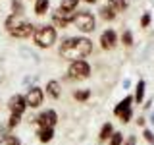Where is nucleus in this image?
Here are the masks:
<instances>
[{
  "label": "nucleus",
  "instance_id": "f257e3e1",
  "mask_svg": "<svg viewBox=\"0 0 154 145\" xmlns=\"http://www.w3.org/2000/svg\"><path fill=\"white\" fill-rule=\"evenodd\" d=\"M93 52V43L85 37H67L60 45V56L62 58H75V60H83L87 54Z\"/></svg>",
  "mask_w": 154,
  "mask_h": 145
},
{
  "label": "nucleus",
  "instance_id": "f03ea898",
  "mask_svg": "<svg viewBox=\"0 0 154 145\" xmlns=\"http://www.w3.org/2000/svg\"><path fill=\"white\" fill-rule=\"evenodd\" d=\"M4 25H6V31L16 39H27L35 31V25L29 19H23L21 16H17V14H10L6 21H4Z\"/></svg>",
  "mask_w": 154,
  "mask_h": 145
},
{
  "label": "nucleus",
  "instance_id": "7ed1b4c3",
  "mask_svg": "<svg viewBox=\"0 0 154 145\" xmlns=\"http://www.w3.org/2000/svg\"><path fill=\"white\" fill-rule=\"evenodd\" d=\"M56 27L54 25H38L33 31V41L37 47L41 48H48L56 43Z\"/></svg>",
  "mask_w": 154,
  "mask_h": 145
},
{
  "label": "nucleus",
  "instance_id": "20e7f679",
  "mask_svg": "<svg viewBox=\"0 0 154 145\" xmlns=\"http://www.w3.org/2000/svg\"><path fill=\"white\" fill-rule=\"evenodd\" d=\"M67 76L71 79H85L91 76V66L87 60H73L67 66Z\"/></svg>",
  "mask_w": 154,
  "mask_h": 145
},
{
  "label": "nucleus",
  "instance_id": "39448f33",
  "mask_svg": "<svg viewBox=\"0 0 154 145\" xmlns=\"http://www.w3.org/2000/svg\"><path fill=\"white\" fill-rule=\"evenodd\" d=\"M73 23H75V27L79 29V31L91 33V31L94 29V16H93L91 12H87V10H81V12L75 14Z\"/></svg>",
  "mask_w": 154,
  "mask_h": 145
},
{
  "label": "nucleus",
  "instance_id": "423d86ee",
  "mask_svg": "<svg viewBox=\"0 0 154 145\" xmlns=\"http://www.w3.org/2000/svg\"><path fill=\"white\" fill-rule=\"evenodd\" d=\"M114 114L118 116L123 124H127L133 116V97H125L123 101H119V103L114 106Z\"/></svg>",
  "mask_w": 154,
  "mask_h": 145
},
{
  "label": "nucleus",
  "instance_id": "0eeeda50",
  "mask_svg": "<svg viewBox=\"0 0 154 145\" xmlns=\"http://www.w3.org/2000/svg\"><path fill=\"white\" fill-rule=\"evenodd\" d=\"M35 122H37L38 128H54L56 122H58V114H56V110L46 108L38 116H35Z\"/></svg>",
  "mask_w": 154,
  "mask_h": 145
},
{
  "label": "nucleus",
  "instance_id": "6e6552de",
  "mask_svg": "<svg viewBox=\"0 0 154 145\" xmlns=\"http://www.w3.org/2000/svg\"><path fill=\"white\" fill-rule=\"evenodd\" d=\"M25 108H27L25 95L16 93V95L10 97V101H8V110H10V114H19V116H23Z\"/></svg>",
  "mask_w": 154,
  "mask_h": 145
},
{
  "label": "nucleus",
  "instance_id": "1a4fd4ad",
  "mask_svg": "<svg viewBox=\"0 0 154 145\" xmlns=\"http://www.w3.org/2000/svg\"><path fill=\"white\" fill-rule=\"evenodd\" d=\"M42 101H45V93H42L41 87H37V85L29 87V91L25 93V103H27V106H31V108H38V106L42 105Z\"/></svg>",
  "mask_w": 154,
  "mask_h": 145
},
{
  "label": "nucleus",
  "instance_id": "9d476101",
  "mask_svg": "<svg viewBox=\"0 0 154 145\" xmlns=\"http://www.w3.org/2000/svg\"><path fill=\"white\" fill-rule=\"evenodd\" d=\"M75 14L73 12H66V10L58 8L54 14H52V23H54L56 27H66L69 21H73Z\"/></svg>",
  "mask_w": 154,
  "mask_h": 145
},
{
  "label": "nucleus",
  "instance_id": "9b49d317",
  "mask_svg": "<svg viewBox=\"0 0 154 145\" xmlns=\"http://www.w3.org/2000/svg\"><path fill=\"white\" fill-rule=\"evenodd\" d=\"M116 43H118V35H116L114 29H106L102 35H100V45H102V48H106V50L114 48Z\"/></svg>",
  "mask_w": 154,
  "mask_h": 145
},
{
  "label": "nucleus",
  "instance_id": "f8f14e48",
  "mask_svg": "<svg viewBox=\"0 0 154 145\" xmlns=\"http://www.w3.org/2000/svg\"><path fill=\"white\" fill-rule=\"evenodd\" d=\"M37 137H38L41 143L52 141V137H54V128H38L37 130Z\"/></svg>",
  "mask_w": 154,
  "mask_h": 145
},
{
  "label": "nucleus",
  "instance_id": "ddd939ff",
  "mask_svg": "<svg viewBox=\"0 0 154 145\" xmlns=\"http://www.w3.org/2000/svg\"><path fill=\"white\" fill-rule=\"evenodd\" d=\"M46 93H48V97H52V99H58V97H60V93H62L60 83H58V81H54V79H50V81L46 83Z\"/></svg>",
  "mask_w": 154,
  "mask_h": 145
},
{
  "label": "nucleus",
  "instance_id": "4468645a",
  "mask_svg": "<svg viewBox=\"0 0 154 145\" xmlns=\"http://www.w3.org/2000/svg\"><path fill=\"white\" fill-rule=\"evenodd\" d=\"M144 89H146V83H144L143 79L137 81V89H135V103H143L144 101Z\"/></svg>",
  "mask_w": 154,
  "mask_h": 145
},
{
  "label": "nucleus",
  "instance_id": "2eb2a0df",
  "mask_svg": "<svg viewBox=\"0 0 154 145\" xmlns=\"http://www.w3.org/2000/svg\"><path fill=\"white\" fill-rule=\"evenodd\" d=\"M48 6H50L48 0H35V14L37 16H45L48 12Z\"/></svg>",
  "mask_w": 154,
  "mask_h": 145
},
{
  "label": "nucleus",
  "instance_id": "dca6fc26",
  "mask_svg": "<svg viewBox=\"0 0 154 145\" xmlns=\"http://www.w3.org/2000/svg\"><path fill=\"white\" fill-rule=\"evenodd\" d=\"M0 145H21V139L17 137V135H0Z\"/></svg>",
  "mask_w": 154,
  "mask_h": 145
},
{
  "label": "nucleus",
  "instance_id": "f3484780",
  "mask_svg": "<svg viewBox=\"0 0 154 145\" xmlns=\"http://www.w3.org/2000/svg\"><path fill=\"white\" fill-rule=\"evenodd\" d=\"M112 134H114L112 124H104V126H102V130H100V134H98V139H100V141H106V139L112 137Z\"/></svg>",
  "mask_w": 154,
  "mask_h": 145
},
{
  "label": "nucleus",
  "instance_id": "a211bd4d",
  "mask_svg": "<svg viewBox=\"0 0 154 145\" xmlns=\"http://www.w3.org/2000/svg\"><path fill=\"white\" fill-rule=\"evenodd\" d=\"M100 16H102L104 19H108V21H112V19L116 18V10L110 6V4H108V6H102V8H100Z\"/></svg>",
  "mask_w": 154,
  "mask_h": 145
},
{
  "label": "nucleus",
  "instance_id": "6ab92c4d",
  "mask_svg": "<svg viewBox=\"0 0 154 145\" xmlns=\"http://www.w3.org/2000/svg\"><path fill=\"white\" fill-rule=\"evenodd\" d=\"M127 4H129V0H110V6L116 10V14L122 12V10H125V8H127Z\"/></svg>",
  "mask_w": 154,
  "mask_h": 145
},
{
  "label": "nucleus",
  "instance_id": "aec40b11",
  "mask_svg": "<svg viewBox=\"0 0 154 145\" xmlns=\"http://www.w3.org/2000/svg\"><path fill=\"white\" fill-rule=\"evenodd\" d=\"M89 97H91V91L89 89H79V91H75V93H73V99L79 101V103H85Z\"/></svg>",
  "mask_w": 154,
  "mask_h": 145
},
{
  "label": "nucleus",
  "instance_id": "412c9836",
  "mask_svg": "<svg viewBox=\"0 0 154 145\" xmlns=\"http://www.w3.org/2000/svg\"><path fill=\"white\" fill-rule=\"evenodd\" d=\"M77 4H79V0H62L60 8L66 10V12H73V10L77 8Z\"/></svg>",
  "mask_w": 154,
  "mask_h": 145
},
{
  "label": "nucleus",
  "instance_id": "4be33fe9",
  "mask_svg": "<svg viewBox=\"0 0 154 145\" xmlns=\"http://www.w3.org/2000/svg\"><path fill=\"white\" fill-rule=\"evenodd\" d=\"M19 122H21V116H19V114H10L6 126H8V130H14V128H17V126H19Z\"/></svg>",
  "mask_w": 154,
  "mask_h": 145
},
{
  "label": "nucleus",
  "instance_id": "5701e85b",
  "mask_svg": "<svg viewBox=\"0 0 154 145\" xmlns=\"http://www.w3.org/2000/svg\"><path fill=\"white\" fill-rule=\"evenodd\" d=\"M110 145H123V134L114 132L112 137H110Z\"/></svg>",
  "mask_w": 154,
  "mask_h": 145
},
{
  "label": "nucleus",
  "instance_id": "b1692460",
  "mask_svg": "<svg viewBox=\"0 0 154 145\" xmlns=\"http://www.w3.org/2000/svg\"><path fill=\"white\" fill-rule=\"evenodd\" d=\"M12 14H17V16H21V14H23L21 0H12Z\"/></svg>",
  "mask_w": 154,
  "mask_h": 145
},
{
  "label": "nucleus",
  "instance_id": "393cba45",
  "mask_svg": "<svg viewBox=\"0 0 154 145\" xmlns=\"http://www.w3.org/2000/svg\"><path fill=\"white\" fill-rule=\"evenodd\" d=\"M122 41H123V45H131V43H133V35H131V31H125L123 33V35H122Z\"/></svg>",
  "mask_w": 154,
  "mask_h": 145
},
{
  "label": "nucleus",
  "instance_id": "a878e982",
  "mask_svg": "<svg viewBox=\"0 0 154 145\" xmlns=\"http://www.w3.org/2000/svg\"><path fill=\"white\" fill-rule=\"evenodd\" d=\"M143 135H144V141H146V143L154 145V134L150 132V130H144V132H143Z\"/></svg>",
  "mask_w": 154,
  "mask_h": 145
},
{
  "label": "nucleus",
  "instance_id": "bb28decb",
  "mask_svg": "<svg viewBox=\"0 0 154 145\" xmlns=\"http://www.w3.org/2000/svg\"><path fill=\"white\" fill-rule=\"evenodd\" d=\"M148 23H150V16H148V14H144V16L141 18V25H143V27H146Z\"/></svg>",
  "mask_w": 154,
  "mask_h": 145
},
{
  "label": "nucleus",
  "instance_id": "cd10ccee",
  "mask_svg": "<svg viewBox=\"0 0 154 145\" xmlns=\"http://www.w3.org/2000/svg\"><path fill=\"white\" fill-rule=\"evenodd\" d=\"M123 145H137V137H135V135H129L127 141H125Z\"/></svg>",
  "mask_w": 154,
  "mask_h": 145
},
{
  "label": "nucleus",
  "instance_id": "c85d7f7f",
  "mask_svg": "<svg viewBox=\"0 0 154 145\" xmlns=\"http://www.w3.org/2000/svg\"><path fill=\"white\" fill-rule=\"evenodd\" d=\"M137 124L139 126H144V118H143V116H141V118H137Z\"/></svg>",
  "mask_w": 154,
  "mask_h": 145
},
{
  "label": "nucleus",
  "instance_id": "c756f323",
  "mask_svg": "<svg viewBox=\"0 0 154 145\" xmlns=\"http://www.w3.org/2000/svg\"><path fill=\"white\" fill-rule=\"evenodd\" d=\"M85 2H89V4H93V2H96V0H85Z\"/></svg>",
  "mask_w": 154,
  "mask_h": 145
},
{
  "label": "nucleus",
  "instance_id": "7c9ffc66",
  "mask_svg": "<svg viewBox=\"0 0 154 145\" xmlns=\"http://www.w3.org/2000/svg\"><path fill=\"white\" fill-rule=\"evenodd\" d=\"M150 122H152V124H154V114H152V120H150Z\"/></svg>",
  "mask_w": 154,
  "mask_h": 145
}]
</instances>
